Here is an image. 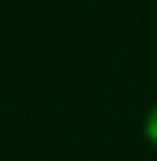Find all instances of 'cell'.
Returning <instances> with one entry per match:
<instances>
[{"mask_svg": "<svg viewBox=\"0 0 157 161\" xmlns=\"http://www.w3.org/2000/svg\"><path fill=\"white\" fill-rule=\"evenodd\" d=\"M147 137H150V141L157 144V110L150 113V117H147Z\"/></svg>", "mask_w": 157, "mask_h": 161, "instance_id": "obj_1", "label": "cell"}]
</instances>
